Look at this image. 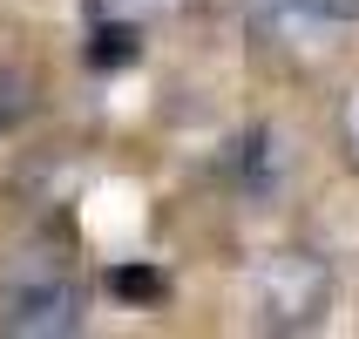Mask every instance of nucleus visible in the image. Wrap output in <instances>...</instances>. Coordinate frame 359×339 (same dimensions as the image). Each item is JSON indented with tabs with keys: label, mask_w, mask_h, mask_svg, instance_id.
I'll list each match as a JSON object with an SVG mask.
<instances>
[{
	"label": "nucleus",
	"mask_w": 359,
	"mask_h": 339,
	"mask_svg": "<svg viewBox=\"0 0 359 339\" xmlns=\"http://www.w3.org/2000/svg\"><path fill=\"white\" fill-rule=\"evenodd\" d=\"M27 116H34V81L14 75V68H0V136H14Z\"/></svg>",
	"instance_id": "39448f33"
},
{
	"label": "nucleus",
	"mask_w": 359,
	"mask_h": 339,
	"mask_svg": "<svg viewBox=\"0 0 359 339\" xmlns=\"http://www.w3.org/2000/svg\"><path fill=\"white\" fill-rule=\"evenodd\" d=\"M332 292H339V279H332V265L319 251H271L258 265V279H251V305H258L264 333H312V326H325Z\"/></svg>",
	"instance_id": "f257e3e1"
},
{
	"label": "nucleus",
	"mask_w": 359,
	"mask_h": 339,
	"mask_svg": "<svg viewBox=\"0 0 359 339\" xmlns=\"http://www.w3.org/2000/svg\"><path fill=\"white\" fill-rule=\"evenodd\" d=\"M122 14H156V7H170V0H116Z\"/></svg>",
	"instance_id": "1a4fd4ad"
},
{
	"label": "nucleus",
	"mask_w": 359,
	"mask_h": 339,
	"mask_svg": "<svg viewBox=\"0 0 359 339\" xmlns=\"http://www.w3.org/2000/svg\"><path fill=\"white\" fill-rule=\"evenodd\" d=\"M285 170H292V142L278 129H244L231 142V157H224V177L238 183L244 197H271L285 183Z\"/></svg>",
	"instance_id": "20e7f679"
},
{
	"label": "nucleus",
	"mask_w": 359,
	"mask_h": 339,
	"mask_svg": "<svg viewBox=\"0 0 359 339\" xmlns=\"http://www.w3.org/2000/svg\"><path fill=\"white\" fill-rule=\"evenodd\" d=\"M109 285H116V299H136V305L163 299V279H156V272H149V265H122V272H116V279H109Z\"/></svg>",
	"instance_id": "0eeeda50"
},
{
	"label": "nucleus",
	"mask_w": 359,
	"mask_h": 339,
	"mask_svg": "<svg viewBox=\"0 0 359 339\" xmlns=\"http://www.w3.org/2000/svg\"><path fill=\"white\" fill-rule=\"evenodd\" d=\"M0 333L20 339H61L81 333V285L55 265H20L0 285Z\"/></svg>",
	"instance_id": "f03ea898"
},
{
	"label": "nucleus",
	"mask_w": 359,
	"mask_h": 339,
	"mask_svg": "<svg viewBox=\"0 0 359 339\" xmlns=\"http://www.w3.org/2000/svg\"><path fill=\"white\" fill-rule=\"evenodd\" d=\"M244 20L285 55H319L346 34V20H359V0H244Z\"/></svg>",
	"instance_id": "7ed1b4c3"
},
{
	"label": "nucleus",
	"mask_w": 359,
	"mask_h": 339,
	"mask_svg": "<svg viewBox=\"0 0 359 339\" xmlns=\"http://www.w3.org/2000/svg\"><path fill=\"white\" fill-rule=\"evenodd\" d=\"M88 61H95V68H129V61H136V27H129V20H109L95 34V48H88Z\"/></svg>",
	"instance_id": "423d86ee"
},
{
	"label": "nucleus",
	"mask_w": 359,
	"mask_h": 339,
	"mask_svg": "<svg viewBox=\"0 0 359 339\" xmlns=\"http://www.w3.org/2000/svg\"><path fill=\"white\" fill-rule=\"evenodd\" d=\"M339 149H346V163L359 170V88L339 102Z\"/></svg>",
	"instance_id": "6e6552de"
}]
</instances>
